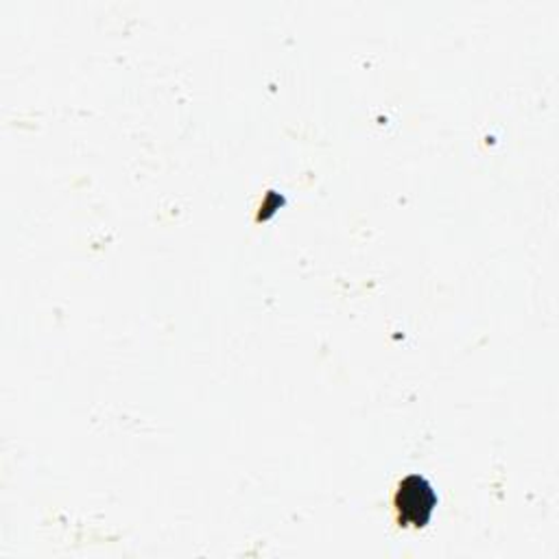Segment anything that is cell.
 <instances>
[{"mask_svg":"<svg viewBox=\"0 0 559 559\" xmlns=\"http://www.w3.org/2000/svg\"><path fill=\"white\" fill-rule=\"evenodd\" d=\"M395 505L402 522H413L415 526H422L433 514L435 494L425 479L408 477L404 483H400Z\"/></svg>","mask_w":559,"mask_h":559,"instance_id":"1","label":"cell"}]
</instances>
